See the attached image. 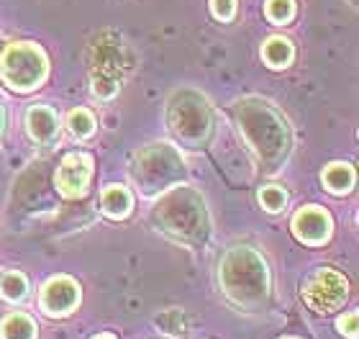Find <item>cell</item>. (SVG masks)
I'll return each mask as SVG.
<instances>
[{
  "mask_svg": "<svg viewBox=\"0 0 359 339\" xmlns=\"http://www.w3.org/2000/svg\"><path fill=\"white\" fill-rule=\"evenodd\" d=\"M80 286L69 275H54L44 283L39 293V306L46 317H69L80 306Z\"/></svg>",
  "mask_w": 359,
  "mask_h": 339,
  "instance_id": "30bf717a",
  "label": "cell"
},
{
  "mask_svg": "<svg viewBox=\"0 0 359 339\" xmlns=\"http://www.w3.org/2000/svg\"><path fill=\"white\" fill-rule=\"evenodd\" d=\"M233 121L255 162L264 173H277L292 149V131L283 113L259 95H247L233 103Z\"/></svg>",
  "mask_w": 359,
  "mask_h": 339,
  "instance_id": "6da1fadb",
  "label": "cell"
},
{
  "mask_svg": "<svg viewBox=\"0 0 359 339\" xmlns=\"http://www.w3.org/2000/svg\"><path fill=\"white\" fill-rule=\"evenodd\" d=\"M126 44H123V39L121 34H116L113 29H105L100 31L95 39H93V44L88 49V62H90V69H93V75H113V77H121L123 75V69L128 67L126 60Z\"/></svg>",
  "mask_w": 359,
  "mask_h": 339,
  "instance_id": "ba28073f",
  "label": "cell"
},
{
  "mask_svg": "<svg viewBox=\"0 0 359 339\" xmlns=\"http://www.w3.org/2000/svg\"><path fill=\"white\" fill-rule=\"evenodd\" d=\"M264 15L269 23L285 26L295 18V0H267L264 3Z\"/></svg>",
  "mask_w": 359,
  "mask_h": 339,
  "instance_id": "d6986e66",
  "label": "cell"
},
{
  "mask_svg": "<svg viewBox=\"0 0 359 339\" xmlns=\"http://www.w3.org/2000/svg\"><path fill=\"white\" fill-rule=\"evenodd\" d=\"M323 185L329 193L334 196H344L349 190L354 188V182H357V173H354L352 165H346V162H331L321 175Z\"/></svg>",
  "mask_w": 359,
  "mask_h": 339,
  "instance_id": "5bb4252c",
  "label": "cell"
},
{
  "mask_svg": "<svg viewBox=\"0 0 359 339\" xmlns=\"http://www.w3.org/2000/svg\"><path fill=\"white\" fill-rule=\"evenodd\" d=\"M283 339H298V337H283Z\"/></svg>",
  "mask_w": 359,
  "mask_h": 339,
  "instance_id": "4316f807",
  "label": "cell"
},
{
  "mask_svg": "<svg viewBox=\"0 0 359 339\" xmlns=\"http://www.w3.org/2000/svg\"><path fill=\"white\" fill-rule=\"evenodd\" d=\"M218 283L226 298L249 314L262 311L272 293V275H269L267 260L247 244H236L221 257Z\"/></svg>",
  "mask_w": 359,
  "mask_h": 339,
  "instance_id": "7a4b0ae2",
  "label": "cell"
},
{
  "mask_svg": "<svg viewBox=\"0 0 359 339\" xmlns=\"http://www.w3.org/2000/svg\"><path fill=\"white\" fill-rule=\"evenodd\" d=\"M36 324L34 319L15 311V314H8L3 321H0V337L3 339H36Z\"/></svg>",
  "mask_w": 359,
  "mask_h": 339,
  "instance_id": "2e32d148",
  "label": "cell"
},
{
  "mask_svg": "<svg viewBox=\"0 0 359 339\" xmlns=\"http://www.w3.org/2000/svg\"><path fill=\"white\" fill-rule=\"evenodd\" d=\"M290 229L298 241H303L308 247H321L331 239L334 221H331V213L321 206H303L292 213Z\"/></svg>",
  "mask_w": 359,
  "mask_h": 339,
  "instance_id": "8fae6325",
  "label": "cell"
},
{
  "mask_svg": "<svg viewBox=\"0 0 359 339\" xmlns=\"http://www.w3.org/2000/svg\"><path fill=\"white\" fill-rule=\"evenodd\" d=\"M26 131L36 144L52 147L60 139V116L49 106H31L26 111Z\"/></svg>",
  "mask_w": 359,
  "mask_h": 339,
  "instance_id": "7c38bea8",
  "label": "cell"
},
{
  "mask_svg": "<svg viewBox=\"0 0 359 339\" xmlns=\"http://www.w3.org/2000/svg\"><path fill=\"white\" fill-rule=\"evenodd\" d=\"M303 301L316 314H331L344 306L349 298V283L339 270L334 267H318L303 280Z\"/></svg>",
  "mask_w": 359,
  "mask_h": 339,
  "instance_id": "52a82bcc",
  "label": "cell"
},
{
  "mask_svg": "<svg viewBox=\"0 0 359 339\" xmlns=\"http://www.w3.org/2000/svg\"><path fill=\"white\" fill-rule=\"evenodd\" d=\"M67 128L75 139H88V136H93V131H95V119H93V113L85 111V108H75V111L67 113Z\"/></svg>",
  "mask_w": 359,
  "mask_h": 339,
  "instance_id": "ac0fdd59",
  "label": "cell"
},
{
  "mask_svg": "<svg viewBox=\"0 0 359 339\" xmlns=\"http://www.w3.org/2000/svg\"><path fill=\"white\" fill-rule=\"evenodd\" d=\"M93 339H116L113 334H97V337H93Z\"/></svg>",
  "mask_w": 359,
  "mask_h": 339,
  "instance_id": "484cf974",
  "label": "cell"
},
{
  "mask_svg": "<svg viewBox=\"0 0 359 339\" xmlns=\"http://www.w3.org/2000/svg\"><path fill=\"white\" fill-rule=\"evenodd\" d=\"M49 75V60L34 41H13L0 52V80L15 93L41 88Z\"/></svg>",
  "mask_w": 359,
  "mask_h": 339,
  "instance_id": "8992f818",
  "label": "cell"
},
{
  "mask_svg": "<svg viewBox=\"0 0 359 339\" xmlns=\"http://www.w3.org/2000/svg\"><path fill=\"white\" fill-rule=\"evenodd\" d=\"M121 91V77L113 75H93V95L100 100L116 98Z\"/></svg>",
  "mask_w": 359,
  "mask_h": 339,
  "instance_id": "7402d4cb",
  "label": "cell"
},
{
  "mask_svg": "<svg viewBox=\"0 0 359 339\" xmlns=\"http://www.w3.org/2000/svg\"><path fill=\"white\" fill-rule=\"evenodd\" d=\"M292 57H295V46L290 39L285 36H269L262 44V60L269 69H285L290 67Z\"/></svg>",
  "mask_w": 359,
  "mask_h": 339,
  "instance_id": "9a60e30c",
  "label": "cell"
},
{
  "mask_svg": "<svg viewBox=\"0 0 359 339\" xmlns=\"http://www.w3.org/2000/svg\"><path fill=\"white\" fill-rule=\"evenodd\" d=\"M357 321H359V317H357V311H349V314H344V317L339 319L337 321V326H339V332L341 334H346L349 339H357L359 337V329H357Z\"/></svg>",
  "mask_w": 359,
  "mask_h": 339,
  "instance_id": "cb8c5ba5",
  "label": "cell"
},
{
  "mask_svg": "<svg viewBox=\"0 0 359 339\" xmlns=\"http://www.w3.org/2000/svg\"><path fill=\"white\" fill-rule=\"evenodd\" d=\"M100 208H103L108 219L121 221L126 219L131 208H134V196H131V190L126 185H108L100 193Z\"/></svg>",
  "mask_w": 359,
  "mask_h": 339,
  "instance_id": "4fadbf2b",
  "label": "cell"
},
{
  "mask_svg": "<svg viewBox=\"0 0 359 339\" xmlns=\"http://www.w3.org/2000/svg\"><path fill=\"white\" fill-rule=\"evenodd\" d=\"M167 128L187 149L205 147L213 134V108L201 91L180 88L167 100Z\"/></svg>",
  "mask_w": 359,
  "mask_h": 339,
  "instance_id": "5b68a950",
  "label": "cell"
},
{
  "mask_svg": "<svg viewBox=\"0 0 359 339\" xmlns=\"http://www.w3.org/2000/svg\"><path fill=\"white\" fill-rule=\"evenodd\" d=\"M151 224L157 232L187 247H201L210 237V213L205 198L182 182L159 196L151 208Z\"/></svg>",
  "mask_w": 359,
  "mask_h": 339,
  "instance_id": "3957f363",
  "label": "cell"
},
{
  "mask_svg": "<svg viewBox=\"0 0 359 339\" xmlns=\"http://www.w3.org/2000/svg\"><path fill=\"white\" fill-rule=\"evenodd\" d=\"M157 326L162 329L165 334H172V337H180V334H185L187 324H185V314L177 309H167L162 311L157 317Z\"/></svg>",
  "mask_w": 359,
  "mask_h": 339,
  "instance_id": "ffe728a7",
  "label": "cell"
},
{
  "mask_svg": "<svg viewBox=\"0 0 359 339\" xmlns=\"http://www.w3.org/2000/svg\"><path fill=\"white\" fill-rule=\"evenodd\" d=\"M0 293H3L6 301H13V303L23 301L26 293H29V280H26V275L18 270L6 272V275L0 278Z\"/></svg>",
  "mask_w": 359,
  "mask_h": 339,
  "instance_id": "e0dca14e",
  "label": "cell"
},
{
  "mask_svg": "<svg viewBox=\"0 0 359 339\" xmlns=\"http://www.w3.org/2000/svg\"><path fill=\"white\" fill-rule=\"evenodd\" d=\"M259 204H262L264 211L277 213L283 211L285 204H287V193L280 185H264V188H259Z\"/></svg>",
  "mask_w": 359,
  "mask_h": 339,
  "instance_id": "44dd1931",
  "label": "cell"
},
{
  "mask_svg": "<svg viewBox=\"0 0 359 339\" xmlns=\"http://www.w3.org/2000/svg\"><path fill=\"white\" fill-rule=\"evenodd\" d=\"M210 3V13L213 18L221 23H229L236 15V0H208Z\"/></svg>",
  "mask_w": 359,
  "mask_h": 339,
  "instance_id": "603a6c76",
  "label": "cell"
},
{
  "mask_svg": "<svg viewBox=\"0 0 359 339\" xmlns=\"http://www.w3.org/2000/svg\"><path fill=\"white\" fill-rule=\"evenodd\" d=\"M187 167L177 147L167 142H151L134 154L131 182L144 198H159L165 190L185 182Z\"/></svg>",
  "mask_w": 359,
  "mask_h": 339,
  "instance_id": "277c9868",
  "label": "cell"
},
{
  "mask_svg": "<svg viewBox=\"0 0 359 339\" xmlns=\"http://www.w3.org/2000/svg\"><path fill=\"white\" fill-rule=\"evenodd\" d=\"M3 131H6V108L0 103V136H3Z\"/></svg>",
  "mask_w": 359,
  "mask_h": 339,
  "instance_id": "d4e9b609",
  "label": "cell"
},
{
  "mask_svg": "<svg viewBox=\"0 0 359 339\" xmlns=\"http://www.w3.org/2000/svg\"><path fill=\"white\" fill-rule=\"evenodd\" d=\"M93 157L88 152H69L65 154L57 167V175H54V185L62 196L75 201V198H83L88 193V185L93 180Z\"/></svg>",
  "mask_w": 359,
  "mask_h": 339,
  "instance_id": "9c48e42d",
  "label": "cell"
}]
</instances>
